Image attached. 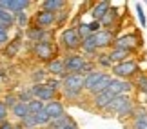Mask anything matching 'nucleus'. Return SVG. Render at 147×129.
<instances>
[{
  "mask_svg": "<svg viewBox=\"0 0 147 129\" xmlns=\"http://www.w3.org/2000/svg\"><path fill=\"white\" fill-rule=\"evenodd\" d=\"M71 122H73V118H71V116L69 115H62V116H58V118H55V120H51L49 122V129H62V127H65L67 124H71Z\"/></svg>",
  "mask_w": 147,
  "mask_h": 129,
  "instance_id": "obj_28",
  "label": "nucleus"
},
{
  "mask_svg": "<svg viewBox=\"0 0 147 129\" xmlns=\"http://www.w3.org/2000/svg\"><path fill=\"white\" fill-rule=\"evenodd\" d=\"M80 49H82V53H84L86 58L96 57V55L100 53L98 51V44H96V35H89V36L84 38V40L80 42Z\"/></svg>",
  "mask_w": 147,
  "mask_h": 129,
  "instance_id": "obj_16",
  "label": "nucleus"
},
{
  "mask_svg": "<svg viewBox=\"0 0 147 129\" xmlns=\"http://www.w3.org/2000/svg\"><path fill=\"white\" fill-rule=\"evenodd\" d=\"M65 7H67V0H44V2H40V9L55 13V15Z\"/></svg>",
  "mask_w": 147,
  "mask_h": 129,
  "instance_id": "obj_21",
  "label": "nucleus"
},
{
  "mask_svg": "<svg viewBox=\"0 0 147 129\" xmlns=\"http://www.w3.org/2000/svg\"><path fill=\"white\" fill-rule=\"evenodd\" d=\"M60 93L64 95L67 102H80L84 97V75L82 73H67L62 78V89Z\"/></svg>",
  "mask_w": 147,
  "mask_h": 129,
  "instance_id": "obj_1",
  "label": "nucleus"
},
{
  "mask_svg": "<svg viewBox=\"0 0 147 129\" xmlns=\"http://www.w3.org/2000/svg\"><path fill=\"white\" fill-rule=\"evenodd\" d=\"M145 111H147V102H145Z\"/></svg>",
  "mask_w": 147,
  "mask_h": 129,
  "instance_id": "obj_44",
  "label": "nucleus"
},
{
  "mask_svg": "<svg viewBox=\"0 0 147 129\" xmlns=\"http://www.w3.org/2000/svg\"><path fill=\"white\" fill-rule=\"evenodd\" d=\"M118 22H120V9L115 7V5H111L109 11L102 16L100 27H102V29H116Z\"/></svg>",
  "mask_w": 147,
  "mask_h": 129,
  "instance_id": "obj_12",
  "label": "nucleus"
},
{
  "mask_svg": "<svg viewBox=\"0 0 147 129\" xmlns=\"http://www.w3.org/2000/svg\"><path fill=\"white\" fill-rule=\"evenodd\" d=\"M13 26H15V15L0 9V27H4V29L9 31V27H13Z\"/></svg>",
  "mask_w": 147,
  "mask_h": 129,
  "instance_id": "obj_29",
  "label": "nucleus"
},
{
  "mask_svg": "<svg viewBox=\"0 0 147 129\" xmlns=\"http://www.w3.org/2000/svg\"><path fill=\"white\" fill-rule=\"evenodd\" d=\"M33 26L40 27V29H49V27L56 26V15L55 13H49V11H44V9H38L35 16H33Z\"/></svg>",
  "mask_w": 147,
  "mask_h": 129,
  "instance_id": "obj_8",
  "label": "nucleus"
},
{
  "mask_svg": "<svg viewBox=\"0 0 147 129\" xmlns=\"http://www.w3.org/2000/svg\"><path fill=\"white\" fill-rule=\"evenodd\" d=\"M46 78H47V73H46L44 67L31 71V80H33V84H44V82H46Z\"/></svg>",
  "mask_w": 147,
  "mask_h": 129,
  "instance_id": "obj_31",
  "label": "nucleus"
},
{
  "mask_svg": "<svg viewBox=\"0 0 147 129\" xmlns=\"http://www.w3.org/2000/svg\"><path fill=\"white\" fill-rule=\"evenodd\" d=\"M111 80H113V76H111V73H104V76L100 78V82L96 84V86L93 87V91L89 93L91 97H94V95H100V93H104V91H107V87H109V84H111Z\"/></svg>",
  "mask_w": 147,
  "mask_h": 129,
  "instance_id": "obj_24",
  "label": "nucleus"
},
{
  "mask_svg": "<svg viewBox=\"0 0 147 129\" xmlns=\"http://www.w3.org/2000/svg\"><path fill=\"white\" fill-rule=\"evenodd\" d=\"M131 100H133V98H131V95H118V97H115V98H113L109 104L105 105V109L102 111V113L107 115V116H109V115L115 116V115L118 113V111H120V109H122V107H123V105H125L127 102H131Z\"/></svg>",
  "mask_w": 147,
  "mask_h": 129,
  "instance_id": "obj_13",
  "label": "nucleus"
},
{
  "mask_svg": "<svg viewBox=\"0 0 147 129\" xmlns=\"http://www.w3.org/2000/svg\"><path fill=\"white\" fill-rule=\"evenodd\" d=\"M142 44H144L142 35H138V33H125V35H120L115 38L111 49H123V51H129L133 55L142 47Z\"/></svg>",
  "mask_w": 147,
  "mask_h": 129,
  "instance_id": "obj_3",
  "label": "nucleus"
},
{
  "mask_svg": "<svg viewBox=\"0 0 147 129\" xmlns=\"http://www.w3.org/2000/svg\"><path fill=\"white\" fill-rule=\"evenodd\" d=\"M20 49H22V31L15 38H9V42L5 44L4 49H2V55L5 58H15L16 55L20 53Z\"/></svg>",
  "mask_w": 147,
  "mask_h": 129,
  "instance_id": "obj_15",
  "label": "nucleus"
},
{
  "mask_svg": "<svg viewBox=\"0 0 147 129\" xmlns=\"http://www.w3.org/2000/svg\"><path fill=\"white\" fill-rule=\"evenodd\" d=\"M96 66L100 67V71H107V73L111 71V67L115 64H113L111 58H109V51H100L96 55Z\"/></svg>",
  "mask_w": 147,
  "mask_h": 129,
  "instance_id": "obj_25",
  "label": "nucleus"
},
{
  "mask_svg": "<svg viewBox=\"0 0 147 129\" xmlns=\"http://www.w3.org/2000/svg\"><path fill=\"white\" fill-rule=\"evenodd\" d=\"M29 24H31V16L27 15V11H22V13H16L15 15V26H18L20 29H27L29 27Z\"/></svg>",
  "mask_w": 147,
  "mask_h": 129,
  "instance_id": "obj_30",
  "label": "nucleus"
},
{
  "mask_svg": "<svg viewBox=\"0 0 147 129\" xmlns=\"http://www.w3.org/2000/svg\"><path fill=\"white\" fill-rule=\"evenodd\" d=\"M136 13H138V18H140V26H142V27H147V20H145L142 4H136Z\"/></svg>",
  "mask_w": 147,
  "mask_h": 129,
  "instance_id": "obj_38",
  "label": "nucleus"
},
{
  "mask_svg": "<svg viewBox=\"0 0 147 129\" xmlns=\"http://www.w3.org/2000/svg\"><path fill=\"white\" fill-rule=\"evenodd\" d=\"M31 53H33V57L38 58L40 62H49V60H53L56 58V53H58V47L55 46L51 40H42V42H36V44H33V47H31Z\"/></svg>",
  "mask_w": 147,
  "mask_h": 129,
  "instance_id": "obj_4",
  "label": "nucleus"
},
{
  "mask_svg": "<svg viewBox=\"0 0 147 129\" xmlns=\"http://www.w3.org/2000/svg\"><path fill=\"white\" fill-rule=\"evenodd\" d=\"M29 93H31L33 98L40 100L42 104H47V102H51V100H55L56 95H58V93H55L49 86H46V84H33V86L29 87Z\"/></svg>",
  "mask_w": 147,
  "mask_h": 129,
  "instance_id": "obj_7",
  "label": "nucleus"
},
{
  "mask_svg": "<svg viewBox=\"0 0 147 129\" xmlns=\"http://www.w3.org/2000/svg\"><path fill=\"white\" fill-rule=\"evenodd\" d=\"M145 129H147V127H145Z\"/></svg>",
  "mask_w": 147,
  "mask_h": 129,
  "instance_id": "obj_46",
  "label": "nucleus"
},
{
  "mask_svg": "<svg viewBox=\"0 0 147 129\" xmlns=\"http://www.w3.org/2000/svg\"><path fill=\"white\" fill-rule=\"evenodd\" d=\"M44 111H46V115L49 116V120H55V118H58V116L65 115V105H64L62 100L55 98V100H51V102L44 104Z\"/></svg>",
  "mask_w": 147,
  "mask_h": 129,
  "instance_id": "obj_14",
  "label": "nucleus"
},
{
  "mask_svg": "<svg viewBox=\"0 0 147 129\" xmlns=\"http://www.w3.org/2000/svg\"><path fill=\"white\" fill-rule=\"evenodd\" d=\"M13 129H24V127H22L20 124H16V126H13Z\"/></svg>",
  "mask_w": 147,
  "mask_h": 129,
  "instance_id": "obj_43",
  "label": "nucleus"
},
{
  "mask_svg": "<svg viewBox=\"0 0 147 129\" xmlns=\"http://www.w3.org/2000/svg\"><path fill=\"white\" fill-rule=\"evenodd\" d=\"M7 115H9V109L5 107L2 104V100H0V124H4V122L7 120Z\"/></svg>",
  "mask_w": 147,
  "mask_h": 129,
  "instance_id": "obj_39",
  "label": "nucleus"
},
{
  "mask_svg": "<svg viewBox=\"0 0 147 129\" xmlns=\"http://www.w3.org/2000/svg\"><path fill=\"white\" fill-rule=\"evenodd\" d=\"M44 69H46L47 75H53L55 78H60V80L67 75V73H65V67H64V62H62V58H60V57H56V58H53V60H49Z\"/></svg>",
  "mask_w": 147,
  "mask_h": 129,
  "instance_id": "obj_17",
  "label": "nucleus"
},
{
  "mask_svg": "<svg viewBox=\"0 0 147 129\" xmlns=\"http://www.w3.org/2000/svg\"><path fill=\"white\" fill-rule=\"evenodd\" d=\"M27 111H29V115L35 116V115L40 113V111H44V104L40 102V100H35V98H33L31 102L27 104Z\"/></svg>",
  "mask_w": 147,
  "mask_h": 129,
  "instance_id": "obj_32",
  "label": "nucleus"
},
{
  "mask_svg": "<svg viewBox=\"0 0 147 129\" xmlns=\"http://www.w3.org/2000/svg\"><path fill=\"white\" fill-rule=\"evenodd\" d=\"M0 82H2V76H0Z\"/></svg>",
  "mask_w": 147,
  "mask_h": 129,
  "instance_id": "obj_45",
  "label": "nucleus"
},
{
  "mask_svg": "<svg viewBox=\"0 0 147 129\" xmlns=\"http://www.w3.org/2000/svg\"><path fill=\"white\" fill-rule=\"evenodd\" d=\"M109 73L113 78H118V80H133V78H136V75H142V69H140L138 60L131 57L120 64H115Z\"/></svg>",
  "mask_w": 147,
  "mask_h": 129,
  "instance_id": "obj_2",
  "label": "nucleus"
},
{
  "mask_svg": "<svg viewBox=\"0 0 147 129\" xmlns=\"http://www.w3.org/2000/svg\"><path fill=\"white\" fill-rule=\"evenodd\" d=\"M31 0H0V9L7 11L11 15L22 13V11H27L31 7Z\"/></svg>",
  "mask_w": 147,
  "mask_h": 129,
  "instance_id": "obj_10",
  "label": "nucleus"
},
{
  "mask_svg": "<svg viewBox=\"0 0 147 129\" xmlns=\"http://www.w3.org/2000/svg\"><path fill=\"white\" fill-rule=\"evenodd\" d=\"M111 7V2L109 0H100V2H96L93 5V9H91V16H93V20H102V16H104L107 11H109Z\"/></svg>",
  "mask_w": 147,
  "mask_h": 129,
  "instance_id": "obj_22",
  "label": "nucleus"
},
{
  "mask_svg": "<svg viewBox=\"0 0 147 129\" xmlns=\"http://www.w3.org/2000/svg\"><path fill=\"white\" fill-rule=\"evenodd\" d=\"M147 127V111L136 109V113L129 120V129H145Z\"/></svg>",
  "mask_w": 147,
  "mask_h": 129,
  "instance_id": "obj_20",
  "label": "nucleus"
},
{
  "mask_svg": "<svg viewBox=\"0 0 147 129\" xmlns=\"http://www.w3.org/2000/svg\"><path fill=\"white\" fill-rule=\"evenodd\" d=\"M15 97H16V100H18V102H22V104H29L31 100H33L29 89H20V91L15 93Z\"/></svg>",
  "mask_w": 147,
  "mask_h": 129,
  "instance_id": "obj_34",
  "label": "nucleus"
},
{
  "mask_svg": "<svg viewBox=\"0 0 147 129\" xmlns=\"http://www.w3.org/2000/svg\"><path fill=\"white\" fill-rule=\"evenodd\" d=\"M62 129H78V126H76V122H75V120H73V122H71V124H67L65 127H62Z\"/></svg>",
  "mask_w": 147,
  "mask_h": 129,
  "instance_id": "obj_42",
  "label": "nucleus"
},
{
  "mask_svg": "<svg viewBox=\"0 0 147 129\" xmlns=\"http://www.w3.org/2000/svg\"><path fill=\"white\" fill-rule=\"evenodd\" d=\"M65 67V73H82L84 75V69L86 66L89 64V60L80 53H65V57L62 58Z\"/></svg>",
  "mask_w": 147,
  "mask_h": 129,
  "instance_id": "obj_5",
  "label": "nucleus"
},
{
  "mask_svg": "<svg viewBox=\"0 0 147 129\" xmlns=\"http://www.w3.org/2000/svg\"><path fill=\"white\" fill-rule=\"evenodd\" d=\"M136 109H138V107L134 105V100H131V102H127L115 116H118V118L123 120V122H125V120H131L133 116H134V113H136Z\"/></svg>",
  "mask_w": 147,
  "mask_h": 129,
  "instance_id": "obj_23",
  "label": "nucleus"
},
{
  "mask_svg": "<svg viewBox=\"0 0 147 129\" xmlns=\"http://www.w3.org/2000/svg\"><path fill=\"white\" fill-rule=\"evenodd\" d=\"M80 38H78L75 27H65L60 33V46L65 49L67 53H76L80 49Z\"/></svg>",
  "mask_w": 147,
  "mask_h": 129,
  "instance_id": "obj_6",
  "label": "nucleus"
},
{
  "mask_svg": "<svg viewBox=\"0 0 147 129\" xmlns=\"http://www.w3.org/2000/svg\"><path fill=\"white\" fill-rule=\"evenodd\" d=\"M35 122H36V127L42 129V127H47L49 126V116L46 115V111H40L38 115H35Z\"/></svg>",
  "mask_w": 147,
  "mask_h": 129,
  "instance_id": "obj_33",
  "label": "nucleus"
},
{
  "mask_svg": "<svg viewBox=\"0 0 147 129\" xmlns=\"http://www.w3.org/2000/svg\"><path fill=\"white\" fill-rule=\"evenodd\" d=\"M115 98L109 91H104V93H100V95H94V97H91V105L96 111H104L105 109V105L111 102V100Z\"/></svg>",
  "mask_w": 147,
  "mask_h": 129,
  "instance_id": "obj_19",
  "label": "nucleus"
},
{
  "mask_svg": "<svg viewBox=\"0 0 147 129\" xmlns=\"http://www.w3.org/2000/svg\"><path fill=\"white\" fill-rule=\"evenodd\" d=\"M87 27H89V33H91V35H94V33H98V31L102 29L98 20H91V22L87 24Z\"/></svg>",
  "mask_w": 147,
  "mask_h": 129,
  "instance_id": "obj_40",
  "label": "nucleus"
},
{
  "mask_svg": "<svg viewBox=\"0 0 147 129\" xmlns=\"http://www.w3.org/2000/svg\"><path fill=\"white\" fill-rule=\"evenodd\" d=\"M13 122H9V120H5L4 124H0V129H13Z\"/></svg>",
  "mask_w": 147,
  "mask_h": 129,
  "instance_id": "obj_41",
  "label": "nucleus"
},
{
  "mask_svg": "<svg viewBox=\"0 0 147 129\" xmlns=\"http://www.w3.org/2000/svg\"><path fill=\"white\" fill-rule=\"evenodd\" d=\"M134 89H138V91H142L144 95H147V75H140L136 78V82H134Z\"/></svg>",
  "mask_w": 147,
  "mask_h": 129,
  "instance_id": "obj_36",
  "label": "nucleus"
},
{
  "mask_svg": "<svg viewBox=\"0 0 147 129\" xmlns=\"http://www.w3.org/2000/svg\"><path fill=\"white\" fill-rule=\"evenodd\" d=\"M16 102H18V100H16L15 93H7V95L4 97V100H2V104H4V105H5L7 109H11V107H13V105H15Z\"/></svg>",
  "mask_w": 147,
  "mask_h": 129,
  "instance_id": "obj_37",
  "label": "nucleus"
},
{
  "mask_svg": "<svg viewBox=\"0 0 147 129\" xmlns=\"http://www.w3.org/2000/svg\"><path fill=\"white\" fill-rule=\"evenodd\" d=\"M113 97H118V95H131L134 91V82L133 80H118V78H113L109 87H107Z\"/></svg>",
  "mask_w": 147,
  "mask_h": 129,
  "instance_id": "obj_9",
  "label": "nucleus"
},
{
  "mask_svg": "<svg viewBox=\"0 0 147 129\" xmlns=\"http://www.w3.org/2000/svg\"><path fill=\"white\" fill-rule=\"evenodd\" d=\"M9 111H11V115H13L16 120H24L26 116L29 115V111H27V104H22V102H16Z\"/></svg>",
  "mask_w": 147,
  "mask_h": 129,
  "instance_id": "obj_27",
  "label": "nucleus"
},
{
  "mask_svg": "<svg viewBox=\"0 0 147 129\" xmlns=\"http://www.w3.org/2000/svg\"><path fill=\"white\" fill-rule=\"evenodd\" d=\"M109 58L113 64H120L123 60L131 58V53L129 51H123V49H109Z\"/></svg>",
  "mask_w": 147,
  "mask_h": 129,
  "instance_id": "obj_26",
  "label": "nucleus"
},
{
  "mask_svg": "<svg viewBox=\"0 0 147 129\" xmlns=\"http://www.w3.org/2000/svg\"><path fill=\"white\" fill-rule=\"evenodd\" d=\"M44 84H46V86H49L55 93H60V89H62V80H60V78H55V76H53V78L47 76Z\"/></svg>",
  "mask_w": 147,
  "mask_h": 129,
  "instance_id": "obj_35",
  "label": "nucleus"
},
{
  "mask_svg": "<svg viewBox=\"0 0 147 129\" xmlns=\"http://www.w3.org/2000/svg\"><path fill=\"white\" fill-rule=\"evenodd\" d=\"M96 35V44H98V51H107V49L113 47V42L115 38L118 36L116 35V29H100Z\"/></svg>",
  "mask_w": 147,
  "mask_h": 129,
  "instance_id": "obj_11",
  "label": "nucleus"
},
{
  "mask_svg": "<svg viewBox=\"0 0 147 129\" xmlns=\"http://www.w3.org/2000/svg\"><path fill=\"white\" fill-rule=\"evenodd\" d=\"M26 36H27V40H31L33 44H36V42H42V40H49V33L46 29H40V27H36V26H29L26 29Z\"/></svg>",
  "mask_w": 147,
  "mask_h": 129,
  "instance_id": "obj_18",
  "label": "nucleus"
}]
</instances>
